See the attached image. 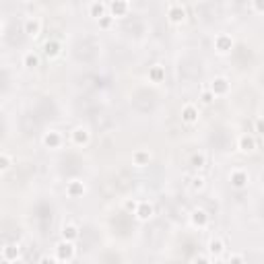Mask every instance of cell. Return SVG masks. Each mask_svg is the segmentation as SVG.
I'll return each instance as SVG.
<instances>
[{"label":"cell","mask_w":264,"mask_h":264,"mask_svg":"<svg viewBox=\"0 0 264 264\" xmlns=\"http://www.w3.org/2000/svg\"><path fill=\"white\" fill-rule=\"evenodd\" d=\"M56 254L54 258L58 262H72L74 256H77V248H74V242H68V239H62L60 244H56Z\"/></svg>","instance_id":"1"},{"label":"cell","mask_w":264,"mask_h":264,"mask_svg":"<svg viewBox=\"0 0 264 264\" xmlns=\"http://www.w3.org/2000/svg\"><path fill=\"white\" fill-rule=\"evenodd\" d=\"M186 16H188L186 6L182 4V2H171L167 6V19H169L171 25H182V23L186 21Z\"/></svg>","instance_id":"2"},{"label":"cell","mask_w":264,"mask_h":264,"mask_svg":"<svg viewBox=\"0 0 264 264\" xmlns=\"http://www.w3.org/2000/svg\"><path fill=\"white\" fill-rule=\"evenodd\" d=\"M70 140H72V145H77V147H87L91 140V132L85 126H77L70 132Z\"/></svg>","instance_id":"3"},{"label":"cell","mask_w":264,"mask_h":264,"mask_svg":"<svg viewBox=\"0 0 264 264\" xmlns=\"http://www.w3.org/2000/svg\"><path fill=\"white\" fill-rule=\"evenodd\" d=\"M130 11V2L128 0H112L110 4H107V13H110L112 16H116V19H120V16L128 15Z\"/></svg>","instance_id":"4"},{"label":"cell","mask_w":264,"mask_h":264,"mask_svg":"<svg viewBox=\"0 0 264 264\" xmlns=\"http://www.w3.org/2000/svg\"><path fill=\"white\" fill-rule=\"evenodd\" d=\"M229 81L225 79V77H214L213 81H211V85H209V89L213 91V95L214 97H223V95H227L229 93Z\"/></svg>","instance_id":"5"},{"label":"cell","mask_w":264,"mask_h":264,"mask_svg":"<svg viewBox=\"0 0 264 264\" xmlns=\"http://www.w3.org/2000/svg\"><path fill=\"white\" fill-rule=\"evenodd\" d=\"M132 214H134L138 221H148L155 214V209H153V204L148 200H138L136 209H134V213H132Z\"/></svg>","instance_id":"6"},{"label":"cell","mask_w":264,"mask_h":264,"mask_svg":"<svg viewBox=\"0 0 264 264\" xmlns=\"http://www.w3.org/2000/svg\"><path fill=\"white\" fill-rule=\"evenodd\" d=\"M229 182L233 188H246L248 184H250V173H248L246 169H233L229 173Z\"/></svg>","instance_id":"7"},{"label":"cell","mask_w":264,"mask_h":264,"mask_svg":"<svg viewBox=\"0 0 264 264\" xmlns=\"http://www.w3.org/2000/svg\"><path fill=\"white\" fill-rule=\"evenodd\" d=\"M237 148L242 153H254L256 148H258V140H256V136H252V134H242L237 138Z\"/></svg>","instance_id":"8"},{"label":"cell","mask_w":264,"mask_h":264,"mask_svg":"<svg viewBox=\"0 0 264 264\" xmlns=\"http://www.w3.org/2000/svg\"><path fill=\"white\" fill-rule=\"evenodd\" d=\"M231 48H233V37L227 35V33H219V35L214 37V50H217L219 54L231 52Z\"/></svg>","instance_id":"9"},{"label":"cell","mask_w":264,"mask_h":264,"mask_svg":"<svg viewBox=\"0 0 264 264\" xmlns=\"http://www.w3.org/2000/svg\"><path fill=\"white\" fill-rule=\"evenodd\" d=\"M190 223L198 229H204L206 225H209V213H206L204 209H194L192 213H190Z\"/></svg>","instance_id":"10"},{"label":"cell","mask_w":264,"mask_h":264,"mask_svg":"<svg viewBox=\"0 0 264 264\" xmlns=\"http://www.w3.org/2000/svg\"><path fill=\"white\" fill-rule=\"evenodd\" d=\"M23 29H25V33H27L29 37H37L41 33V19H39V16H27V19H25Z\"/></svg>","instance_id":"11"},{"label":"cell","mask_w":264,"mask_h":264,"mask_svg":"<svg viewBox=\"0 0 264 264\" xmlns=\"http://www.w3.org/2000/svg\"><path fill=\"white\" fill-rule=\"evenodd\" d=\"M198 118H200L198 105H194V103H186L184 107H182V120H184L186 124H196Z\"/></svg>","instance_id":"12"},{"label":"cell","mask_w":264,"mask_h":264,"mask_svg":"<svg viewBox=\"0 0 264 264\" xmlns=\"http://www.w3.org/2000/svg\"><path fill=\"white\" fill-rule=\"evenodd\" d=\"M41 143H44L46 148H60L62 145V134L58 130H48L44 138H41Z\"/></svg>","instance_id":"13"},{"label":"cell","mask_w":264,"mask_h":264,"mask_svg":"<svg viewBox=\"0 0 264 264\" xmlns=\"http://www.w3.org/2000/svg\"><path fill=\"white\" fill-rule=\"evenodd\" d=\"M85 192H87V188H85V184H82L81 180H70V182H66V196H70V198H81Z\"/></svg>","instance_id":"14"},{"label":"cell","mask_w":264,"mask_h":264,"mask_svg":"<svg viewBox=\"0 0 264 264\" xmlns=\"http://www.w3.org/2000/svg\"><path fill=\"white\" fill-rule=\"evenodd\" d=\"M206 250H209V256H211V260H219L223 252H225V244H223V239L219 237H213L209 246H206Z\"/></svg>","instance_id":"15"},{"label":"cell","mask_w":264,"mask_h":264,"mask_svg":"<svg viewBox=\"0 0 264 264\" xmlns=\"http://www.w3.org/2000/svg\"><path fill=\"white\" fill-rule=\"evenodd\" d=\"M60 54H62V46L58 39H48L44 44V56L48 60H54V58H58Z\"/></svg>","instance_id":"16"},{"label":"cell","mask_w":264,"mask_h":264,"mask_svg":"<svg viewBox=\"0 0 264 264\" xmlns=\"http://www.w3.org/2000/svg\"><path fill=\"white\" fill-rule=\"evenodd\" d=\"M21 258V246L19 244H8L2 248V260L6 262H16Z\"/></svg>","instance_id":"17"},{"label":"cell","mask_w":264,"mask_h":264,"mask_svg":"<svg viewBox=\"0 0 264 264\" xmlns=\"http://www.w3.org/2000/svg\"><path fill=\"white\" fill-rule=\"evenodd\" d=\"M132 163H134L136 167H145V165L151 163V153H148L147 148H136V151L132 153Z\"/></svg>","instance_id":"18"},{"label":"cell","mask_w":264,"mask_h":264,"mask_svg":"<svg viewBox=\"0 0 264 264\" xmlns=\"http://www.w3.org/2000/svg\"><path fill=\"white\" fill-rule=\"evenodd\" d=\"M148 81H151L153 85H159V82H163L165 81V66L153 64L151 68H148Z\"/></svg>","instance_id":"19"},{"label":"cell","mask_w":264,"mask_h":264,"mask_svg":"<svg viewBox=\"0 0 264 264\" xmlns=\"http://www.w3.org/2000/svg\"><path fill=\"white\" fill-rule=\"evenodd\" d=\"M79 227L74 223H64L62 225V239H68V242H77L79 239Z\"/></svg>","instance_id":"20"},{"label":"cell","mask_w":264,"mask_h":264,"mask_svg":"<svg viewBox=\"0 0 264 264\" xmlns=\"http://www.w3.org/2000/svg\"><path fill=\"white\" fill-rule=\"evenodd\" d=\"M23 66L25 68H35V66H39V54L33 52V50L25 52L23 54Z\"/></svg>","instance_id":"21"},{"label":"cell","mask_w":264,"mask_h":264,"mask_svg":"<svg viewBox=\"0 0 264 264\" xmlns=\"http://www.w3.org/2000/svg\"><path fill=\"white\" fill-rule=\"evenodd\" d=\"M107 13V4L105 2H91V6H89V15L93 16V19H99V16H103Z\"/></svg>","instance_id":"22"},{"label":"cell","mask_w":264,"mask_h":264,"mask_svg":"<svg viewBox=\"0 0 264 264\" xmlns=\"http://www.w3.org/2000/svg\"><path fill=\"white\" fill-rule=\"evenodd\" d=\"M99 27L101 29H112V25H114V21H116V16H112L110 13H105L103 16H99Z\"/></svg>","instance_id":"23"},{"label":"cell","mask_w":264,"mask_h":264,"mask_svg":"<svg viewBox=\"0 0 264 264\" xmlns=\"http://www.w3.org/2000/svg\"><path fill=\"white\" fill-rule=\"evenodd\" d=\"M190 163H192L196 169H200V167H204V165H206V155L204 153H196V155H192Z\"/></svg>","instance_id":"24"},{"label":"cell","mask_w":264,"mask_h":264,"mask_svg":"<svg viewBox=\"0 0 264 264\" xmlns=\"http://www.w3.org/2000/svg\"><path fill=\"white\" fill-rule=\"evenodd\" d=\"M11 165H13L11 155H6V153H0V173H2V171H6V169H11Z\"/></svg>","instance_id":"25"},{"label":"cell","mask_w":264,"mask_h":264,"mask_svg":"<svg viewBox=\"0 0 264 264\" xmlns=\"http://www.w3.org/2000/svg\"><path fill=\"white\" fill-rule=\"evenodd\" d=\"M214 99H217V97L213 95V91H211L209 87H204V89L200 91V101H202V103L209 105V103H213V101H214Z\"/></svg>","instance_id":"26"},{"label":"cell","mask_w":264,"mask_h":264,"mask_svg":"<svg viewBox=\"0 0 264 264\" xmlns=\"http://www.w3.org/2000/svg\"><path fill=\"white\" fill-rule=\"evenodd\" d=\"M190 188H192L194 192H200V190L204 188V178H202V176L192 178V184H190Z\"/></svg>","instance_id":"27"},{"label":"cell","mask_w":264,"mask_h":264,"mask_svg":"<svg viewBox=\"0 0 264 264\" xmlns=\"http://www.w3.org/2000/svg\"><path fill=\"white\" fill-rule=\"evenodd\" d=\"M136 204H138V200H134V198H126V200H124V211H128V213H134Z\"/></svg>","instance_id":"28"},{"label":"cell","mask_w":264,"mask_h":264,"mask_svg":"<svg viewBox=\"0 0 264 264\" xmlns=\"http://www.w3.org/2000/svg\"><path fill=\"white\" fill-rule=\"evenodd\" d=\"M252 8H254V13H264V0H252Z\"/></svg>","instance_id":"29"},{"label":"cell","mask_w":264,"mask_h":264,"mask_svg":"<svg viewBox=\"0 0 264 264\" xmlns=\"http://www.w3.org/2000/svg\"><path fill=\"white\" fill-rule=\"evenodd\" d=\"M246 260V256H242V254H229L227 256V262H244Z\"/></svg>","instance_id":"30"},{"label":"cell","mask_w":264,"mask_h":264,"mask_svg":"<svg viewBox=\"0 0 264 264\" xmlns=\"http://www.w3.org/2000/svg\"><path fill=\"white\" fill-rule=\"evenodd\" d=\"M256 134H262V120H256Z\"/></svg>","instance_id":"31"},{"label":"cell","mask_w":264,"mask_h":264,"mask_svg":"<svg viewBox=\"0 0 264 264\" xmlns=\"http://www.w3.org/2000/svg\"><path fill=\"white\" fill-rule=\"evenodd\" d=\"M4 31V23H2V19H0V33Z\"/></svg>","instance_id":"32"}]
</instances>
